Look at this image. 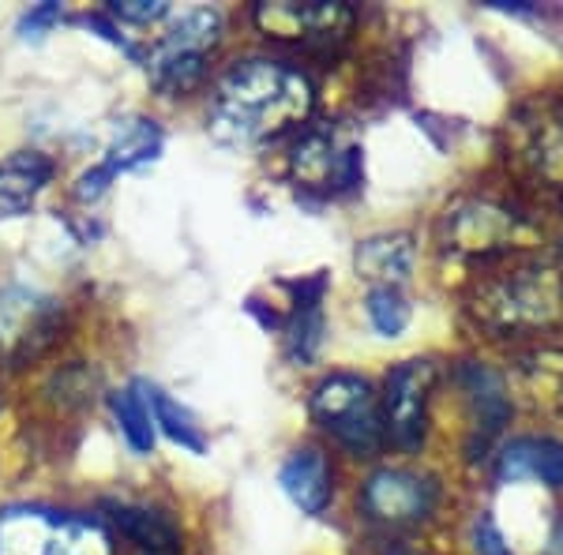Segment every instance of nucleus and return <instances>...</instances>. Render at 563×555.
<instances>
[{"instance_id": "11", "label": "nucleus", "mask_w": 563, "mask_h": 555, "mask_svg": "<svg viewBox=\"0 0 563 555\" xmlns=\"http://www.w3.org/2000/svg\"><path fill=\"white\" fill-rule=\"evenodd\" d=\"M158 151H162L158 124H154V121H129L121 132H117V140L109 143L106 158L98 162L95 169H87L84 177H79L76 196L84 199V203H90V199H98L109 185H113L117 173L147 166V162L158 158Z\"/></svg>"}, {"instance_id": "2", "label": "nucleus", "mask_w": 563, "mask_h": 555, "mask_svg": "<svg viewBox=\"0 0 563 555\" xmlns=\"http://www.w3.org/2000/svg\"><path fill=\"white\" fill-rule=\"evenodd\" d=\"M0 555H113V536L95 518L8 507L0 511Z\"/></svg>"}, {"instance_id": "14", "label": "nucleus", "mask_w": 563, "mask_h": 555, "mask_svg": "<svg viewBox=\"0 0 563 555\" xmlns=\"http://www.w3.org/2000/svg\"><path fill=\"white\" fill-rule=\"evenodd\" d=\"M278 485L286 491V499L301 514H323L327 503L334 496V473L323 451L301 447L294 451L278 469Z\"/></svg>"}, {"instance_id": "21", "label": "nucleus", "mask_w": 563, "mask_h": 555, "mask_svg": "<svg viewBox=\"0 0 563 555\" xmlns=\"http://www.w3.org/2000/svg\"><path fill=\"white\" fill-rule=\"evenodd\" d=\"M113 15L129 23H158L169 15V4H162V0H121V4H113Z\"/></svg>"}, {"instance_id": "6", "label": "nucleus", "mask_w": 563, "mask_h": 555, "mask_svg": "<svg viewBox=\"0 0 563 555\" xmlns=\"http://www.w3.org/2000/svg\"><path fill=\"white\" fill-rule=\"evenodd\" d=\"M361 511L376 525L387 530H410V525L429 522L440 503V485L429 473L402 469V466H384L365 480L357 496Z\"/></svg>"}, {"instance_id": "16", "label": "nucleus", "mask_w": 563, "mask_h": 555, "mask_svg": "<svg viewBox=\"0 0 563 555\" xmlns=\"http://www.w3.org/2000/svg\"><path fill=\"white\" fill-rule=\"evenodd\" d=\"M113 406V417L121 424L124 440L135 454H151L154 451V417H151V402H147V387L135 384L132 390H117L109 398Z\"/></svg>"}, {"instance_id": "7", "label": "nucleus", "mask_w": 563, "mask_h": 555, "mask_svg": "<svg viewBox=\"0 0 563 555\" xmlns=\"http://www.w3.org/2000/svg\"><path fill=\"white\" fill-rule=\"evenodd\" d=\"M435 364L432 360H402L387 376L379 409H384V432L395 447L417 451L429 435V402L435 390Z\"/></svg>"}, {"instance_id": "3", "label": "nucleus", "mask_w": 563, "mask_h": 555, "mask_svg": "<svg viewBox=\"0 0 563 555\" xmlns=\"http://www.w3.org/2000/svg\"><path fill=\"white\" fill-rule=\"evenodd\" d=\"M312 417L353 458H372L387 443L379 395L365 376L334 371L320 379V387L312 390Z\"/></svg>"}, {"instance_id": "19", "label": "nucleus", "mask_w": 563, "mask_h": 555, "mask_svg": "<svg viewBox=\"0 0 563 555\" xmlns=\"http://www.w3.org/2000/svg\"><path fill=\"white\" fill-rule=\"evenodd\" d=\"M117 522H121V530L132 536L135 544L143 548V555L151 552H177V530L166 522L162 514L154 511H140V507H121L117 511Z\"/></svg>"}, {"instance_id": "5", "label": "nucleus", "mask_w": 563, "mask_h": 555, "mask_svg": "<svg viewBox=\"0 0 563 555\" xmlns=\"http://www.w3.org/2000/svg\"><path fill=\"white\" fill-rule=\"evenodd\" d=\"M477 312L493 326H549L563 315V286L552 270H515L481 289Z\"/></svg>"}, {"instance_id": "10", "label": "nucleus", "mask_w": 563, "mask_h": 555, "mask_svg": "<svg viewBox=\"0 0 563 555\" xmlns=\"http://www.w3.org/2000/svg\"><path fill=\"white\" fill-rule=\"evenodd\" d=\"M297 185L331 192V188H353L361 180V147H339L331 132H308L289 158Z\"/></svg>"}, {"instance_id": "1", "label": "nucleus", "mask_w": 563, "mask_h": 555, "mask_svg": "<svg viewBox=\"0 0 563 555\" xmlns=\"http://www.w3.org/2000/svg\"><path fill=\"white\" fill-rule=\"evenodd\" d=\"M312 79L301 68L252 57L218 79L207 109V129L225 147H260L297 129L312 113Z\"/></svg>"}, {"instance_id": "12", "label": "nucleus", "mask_w": 563, "mask_h": 555, "mask_svg": "<svg viewBox=\"0 0 563 555\" xmlns=\"http://www.w3.org/2000/svg\"><path fill=\"white\" fill-rule=\"evenodd\" d=\"M496 477L504 485L538 480L544 488H563V443L552 435H519L499 451Z\"/></svg>"}, {"instance_id": "18", "label": "nucleus", "mask_w": 563, "mask_h": 555, "mask_svg": "<svg viewBox=\"0 0 563 555\" xmlns=\"http://www.w3.org/2000/svg\"><path fill=\"white\" fill-rule=\"evenodd\" d=\"M147 402H151L154 428H162V432H166L177 447H185L192 454H207V440H203V432H199V424L188 417V409H180L174 398H169L166 390H158V387L147 390Z\"/></svg>"}, {"instance_id": "24", "label": "nucleus", "mask_w": 563, "mask_h": 555, "mask_svg": "<svg viewBox=\"0 0 563 555\" xmlns=\"http://www.w3.org/2000/svg\"><path fill=\"white\" fill-rule=\"evenodd\" d=\"M541 555H563V514L556 518V525H552V533H549V541H544Z\"/></svg>"}, {"instance_id": "9", "label": "nucleus", "mask_w": 563, "mask_h": 555, "mask_svg": "<svg viewBox=\"0 0 563 555\" xmlns=\"http://www.w3.org/2000/svg\"><path fill=\"white\" fill-rule=\"evenodd\" d=\"M350 8L331 4V0H312V4H260L256 23L263 34L286 42H305V45H327L350 31Z\"/></svg>"}, {"instance_id": "20", "label": "nucleus", "mask_w": 563, "mask_h": 555, "mask_svg": "<svg viewBox=\"0 0 563 555\" xmlns=\"http://www.w3.org/2000/svg\"><path fill=\"white\" fill-rule=\"evenodd\" d=\"M368 323L376 326V334L384 338H398L410 326V304L398 289H368Z\"/></svg>"}, {"instance_id": "23", "label": "nucleus", "mask_w": 563, "mask_h": 555, "mask_svg": "<svg viewBox=\"0 0 563 555\" xmlns=\"http://www.w3.org/2000/svg\"><path fill=\"white\" fill-rule=\"evenodd\" d=\"M57 20H60V8H57V4H42V8H34V12L23 20V31H34V34H38V31H45V26L57 23Z\"/></svg>"}, {"instance_id": "15", "label": "nucleus", "mask_w": 563, "mask_h": 555, "mask_svg": "<svg viewBox=\"0 0 563 555\" xmlns=\"http://www.w3.org/2000/svg\"><path fill=\"white\" fill-rule=\"evenodd\" d=\"M53 180V158L42 151H15L0 162V218H20L38 203Z\"/></svg>"}, {"instance_id": "4", "label": "nucleus", "mask_w": 563, "mask_h": 555, "mask_svg": "<svg viewBox=\"0 0 563 555\" xmlns=\"http://www.w3.org/2000/svg\"><path fill=\"white\" fill-rule=\"evenodd\" d=\"M218 42H222V12L218 8H192V12H185L151 49V84L169 98L192 90L203 79L207 57L218 49Z\"/></svg>"}, {"instance_id": "8", "label": "nucleus", "mask_w": 563, "mask_h": 555, "mask_svg": "<svg viewBox=\"0 0 563 555\" xmlns=\"http://www.w3.org/2000/svg\"><path fill=\"white\" fill-rule=\"evenodd\" d=\"M60 334V304L38 289H0V357L31 360Z\"/></svg>"}, {"instance_id": "25", "label": "nucleus", "mask_w": 563, "mask_h": 555, "mask_svg": "<svg viewBox=\"0 0 563 555\" xmlns=\"http://www.w3.org/2000/svg\"><path fill=\"white\" fill-rule=\"evenodd\" d=\"M151 555H177V552H151Z\"/></svg>"}, {"instance_id": "17", "label": "nucleus", "mask_w": 563, "mask_h": 555, "mask_svg": "<svg viewBox=\"0 0 563 555\" xmlns=\"http://www.w3.org/2000/svg\"><path fill=\"white\" fill-rule=\"evenodd\" d=\"M448 225L455 233V244H462V248H485V244H496L499 236L511 230V218L496 211V207L470 203L459 207L455 214L448 211Z\"/></svg>"}, {"instance_id": "13", "label": "nucleus", "mask_w": 563, "mask_h": 555, "mask_svg": "<svg viewBox=\"0 0 563 555\" xmlns=\"http://www.w3.org/2000/svg\"><path fill=\"white\" fill-rule=\"evenodd\" d=\"M417 263V248L410 233H376L365 236L353 252V267L372 289H398L410 281Z\"/></svg>"}, {"instance_id": "22", "label": "nucleus", "mask_w": 563, "mask_h": 555, "mask_svg": "<svg viewBox=\"0 0 563 555\" xmlns=\"http://www.w3.org/2000/svg\"><path fill=\"white\" fill-rule=\"evenodd\" d=\"M474 552L477 555H515L511 544H507L504 533H499V525L488 514H481L474 522Z\"/></svg>"}]
</instances>
